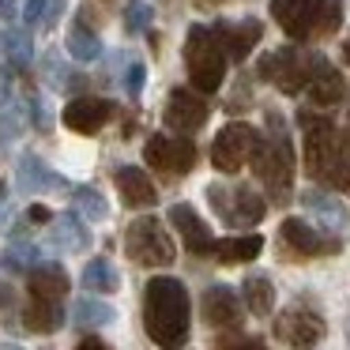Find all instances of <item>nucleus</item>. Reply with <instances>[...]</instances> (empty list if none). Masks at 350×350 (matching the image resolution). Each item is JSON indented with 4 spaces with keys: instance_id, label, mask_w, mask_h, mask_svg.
Segmentation results:
<instances>
[{
    "instance_id": "nucleus-1",
    "label": "nucleus",
    "mask_w": 350,
    "mask_h": 350,
    "mask_svg": "<svg viewBox=\"0 0 350 350\" xmlns=\"http://www.w3.org/2000/svg\"><path fill=\"white\" fill-rule=\"evenodd\" d=\"M192 327V305L189 290L174 275H154L144 286V332L154 347L181 350L189 342Z\"/></svg>"
},
{
    "instance_id": "nucleus-2",
    "label": "nucleus",
    "mask_w": 350,
    "mask_h": 350,
    "mask_svg": "<svg viewBox=\"0 0 350 350\" xmlns=\"http://www.w3.org/2000/svg\"><path fill=\"white\" fill-rule=\"evenodd\" d=\"M252 170L267 189L271 204H290V196H294V144H290L282 113H267V136L260 139L256 154H252Z\"/></svg>"
},
{
    "instance_id": "nucleus-3",
    "label": "nucleus",
    "mask_w": 350,
    "mask_h": 350,
    "mask_svg": "<svg viewBox=\"0 0 350 350\" xmlns=\"http://www.w3.org/2000/svg\"><path fill=\"white\" fill-rule=\"evenodd\" d=\"M226 46H222L219 31L215 27H189V38H185V68H189V83L200 94H215L226 79Z\"/></svg>"
},
{
    "instance_id": "nucleus-4",
    "label": "nucleus",
    "mask_w": 350,
    "mask_h": 350,
    "mask_svg": "<svg viewBox=\"0 0 350 350\" xmlns=\"http://www.w3.org/2000/svg\"><path fill=\"white\" fill-rule=\"evenodd\" d=\"M297 124L305 129V174L317 177V181H327L332 170L350 154V136L335 129L327 117L312 113L309 106L297 113Z\"/></svg>"
},
{
    "instance_id": "nucleus-5",
    "label": "nucleus",
    "mask_w": 350,
    "mask_h": 350,
    "mask_svg": "<svg viewBox=\"0 0 350 350\" xmlns=\"http://www.w3.org/2000/svg\"><path fill=\"white\" fill-rule=\"evenodd\" d=\"M124 256L139 267H170L177 256V245L154 215H139L124 230Z\"/></svg>"
},
{
    "instance_id": "nucleus-6",
    "label": "nucleus",
    "mask_w": 350,
    "mask_h": 350,
    "mask_svg": "<svg viewBox=\"0 0 350 350\" xmlns=\"http://www.w3.org/2000/svg\"><path fill=\"white\" fill-rule=\"evenodd\" d=\"M207 204L230 230H249L267 215V204L249 185H207Z\"/></svg>"
},
{
    "instance_id": "nucleus-7",
    "label": "nucleus",
    "mask_w": 350,
    "mask_h": 350,
    "mask_svg": "<svg viewBox=\"0 0 350 350\" xmlns=\"http://www.w3.org/2000/svg\"><path fill=\"white\" fill-rule=\"evenodd\" d=\"M317 57L320 53H301L294 46H282V49H271V53L260 57V79H267L271 87H279L282 94H297L309 87V76L317 68Z\"/></svg>"
},
{
    "instance_id": "nucleus-8",
    "label": "nucleus",
    "mask_w": 350,
    "mask_h": 350,
    "mask_svg": "<svg viewBox=\"0 0 350 350\" xmlns=\"http://www.w3.org/2000/svg\"><path fill=\"white\" fill-rule=\"evenodd\" d=\"M260 139H264V136H260L252 124L230 121L226 129H219V136L211 139V166L219 170V174H237L245 162H252Z\"/></svg>"
},
{
    "instance_id": "nucleus-9",
    "label": "nucleus",
    "mask_w": 350,
    "mask_h": 350,
    "mask_svg": "<svg viewBox=\"0 0 350 350\" xmlns=\"http://www.w3.org/2000/svg\"><path fill=\"white\" fill-rule=\"evenodd\" d=\"M279 245L290 260H312V256H335L342 252V241L332 234H320L305 219H282L279 226Z\"/></svg>"
},
{
    "instance_id": "nucleus-10",
    "label": "nucleus",
    "mask_w": 350,
    "mask_h": 350,
    "mask_svg": "<svg viewBox=\"0 0 350 350\" xmlns=\"http://www.w3.org/2000/svg\"><path fill=\"white\" fill-rule=\"evenodd\" d=\"M271 332H275V339L286 342L290 350H312L320 339H324L327 324H324L320 312L305 309V305H290V309H282L279 317H275Z\"/></svg>"
},
{
    "instance_id": "nucleus-11",
    "label": "nucleus",
    "mask_w": 350,
    "mask_h": 350,
    "mask_svg": "<svg viewBox=\"0 0 350 350\" xmlns=\"http://www.w3.org/2000/svg\"><path fill=\"white\" fill-rule=\"evenodd\" d=\"M144 159L154 174L185 177L196 166V144H192L189 136H151L144 147Z\"/></svg>"
},
{
    "instance_id": "nucleus-12",
    "label": "nucleus",
    "mask_w": 350,
    "mask_h": 350,
    "mask_svg": "<svg viewBox=\"0 0 350 350\" xmlns=\"http://www.w3.org/2000/svg\"><path fill=\"white\" fill-rule=\"evenodd\" d=\"M166 124L177 132V136H192V132L204 129L207 121V102L200 91H189V87H174L166 98V109H162Z\"/></svg>"
},
{
    "instance_id": "nucleus-13",
    "label": "nucleus",
    "mask_w": 350,
    "mask_h": 350,
    "mask_svg": "<svg viewBox=\"0 0 350 350\" xmlns=\"http://www.w3.org/2000/svg\"><path fill=\"white\" fill-rule=\"evenodd\" d=\"M61 121H64V129L79 132V136H94V132H102L113 121V102L98 98V94H79V98H72L64 106Z\"/></svg>"
},
{
    "instance_id": "nucleus-14",
    "label": "nucleus",
    "mask_w": 350,
    "mask_h": 350,
    "mask_svg": "<svg viewBox=\"0 0 350 350\" xmlns=\"http://www.w3.org/2000/svg\"><path fill=\"white\" fill-rule=\"evenodd\" d=\"M170 222H174V230L181 234L185 249H189L192 256H215V245L219 241H215L211 226L200 219L192 204H174L170 207Z\"/></svg>"
},
{
    "instance_id": "nucleus-15",
    "label": "nucleus",
    "mask_w": 350,
    "mask_h": 350,
    "mask_svg": "<svg viewBox=\"0 0 350 350\" xmlns=\"http://www.w3.org/2000/svg\"><path fill=\"white\" fill-rule=\"evenodd\" d=\"M245 297H237L230 286H222V282H215V286L204 290V320L207 327H215V332H234V327H241L245 320V309H241Z\"/></svg>"
},
{
    "instance_id": "nucleus-16",
    "label": "nucleus",
    "mask_w": 350,
    "mask_h": 350,
    "mask_svg": "<svg viewBox=\"0 0 350 350\" xmlns=\"http://www.w3.org/2000/svg\"><path fill=\"white\" fill-rule=\"evenodd\" d=\"M320 0H271V19L286 31V38H309L312 34V16H317Z\"/></svg>"
},
{
    "instance_id": "nucleus-17",
    "label": "nucleus",
    "mask_w": 350,
    "mask_h": 350,
    "mask_svg": "<svg viewBox=\"0 0 350 350\" xmlns=\"http://www.w3.org/2000/svg\"><path fill=\"white\" fill-rule=\"evenodd\" d=\"M305 94H309V102H312L317 109H332L335 102H342V94H347V83H342L339 68H335L332 61L317 57V68H312V76H309V87H305Z\"/></svg>"
},
{
    "instance_id": "nucleus-18",
    "label": "nucleus",
    "mask_w": 350,
    "mask_h": 350,
    "mask_svg": "<svg viewBox=\"0 0 350 350\" xmlns=\"http://www.w3.org/2000/svg\"><path fill=\"white\" fill-rule=\"evenodd\" d=\"M113 185H117V192H121V200L129 207H154V200H159V189H154L151 174L139 170V166H117Z\"/></svg>"
},
{
    "instance_id": "nucleus-19",
    "label": "nucleus",
    "mask_w": 350,
    "mask_h": 350,
    "mask_svg": "<svg viewBox=\"0 0 350 350\" xmlns=\"http://www.w3.org/2000/svg\"><path fill=\"white\" fill-rule=\"evenodd\" d=\"M16 185L27 192V196H42V192H53V189H61L64 185V177H57L53 170L46 166V162L38 159V154H19V162H16Z\"/></svg>"
},
{
    "instance_id": "nucleus-20",
    "label": "nucleus",
    "mask_w": 350,
    "mask_h": 350,
    "mask_svg": "<svg viewBox=\"0 0 350 350\" xmlns=\"http://www.w3.org/2000/svg\"><path fill=\"white\" fill-rule=\"evenodd\" d=\"M27 290H31L34 297H53V301H64V294L72 290V279H68V271H64L61 264L42 260V264H34L31 271H27Z\"/></svg>"
},
{
    "instance_id": "nucleus-21",
    "label": "nucleus",
    "mask_w": 350,
    "mask_h": 350,
    "mask_svg": "<svg viewBox=\"0 0 350 350\" xmlns=\"http://www.w3.org/2000/svg\"><path fill=\"white\" fill-rule=\"evenodd\" d=\"M215 31H219L222 46H226L230 61H245V57L252 53V46L264 38V23H260V19H241V23H215Z\"/></svg>"
},
{
    "instance_id": "nucleus-22",
    "label": "nucleus",
    "mask_w": 350,
    "mask_h": 350,
    "mask_svg": "<svg viewBox=\"0 0 350 350\" xmlns=\"http://www.w3.org/2000/svg\"><path fill=\"white\" fill-rule=\"evenodd\" d=\"M87 241H91V234H87L83 219L79 215H53V222H49V245L61 252H83Z\"/></svg>"
},
{
    "instance_id": "nucleus-23",
    "label": "nucleus",
    "mask_w": 350,
    "mask_h": 350,
    "mask_svg": "<svg viewBox=\"0 0 350 350\" xmlns=\"http://www.w3.org/2000/svg\"><path fill=\"white\" fill-rule=\"evenodd\" d=\"M61 324H64V305L53 301V297H34L31 294V301H27V309H23V327L27 332L49 335V332H57Z\"/></svg>"
},
{
    "instance_id": "nucleus-24",
    "label": "nucleus",
    "mask_w": 350,
    "mask_h": 350,
    "mask_svg": "<svg viewBox=\"0 0 350 350\" xmlns=\"http://www.w3.org/2000/svg\"><path fill=\"white\" fill-rule=\"evenodd\" d=\"M264 252V237L260 234H237V237H222L215 245V260L219 264H249Z\"/></svg>"
},
{
    "instance_id": "nucleus-25",
    "label": "nucleus",
    "mask_w": 350,
    "mask_h": 350,
    "mask_svg": "<svg viewBox=\"0 0 350 350\" xmlns=\"http://www.w3.org/2000/svg\"><path fill=\"white\" fill-rule=\"evenodd\" d=\"M83 286H87V294H117L121 290V271L113 267V260L94 256L83 267Z\"/></svg>"
},
{
    "instance_id": "nucleus-26",
    "label": "nucleus",
    "mask_w": 350,
    "mask_h": 350,
    "mask_svg": "<svg viewBox=\"0 0 350 350\" xmlns=\"http://www.w3.org/2000/svg\"><path fill=\"white\" fill-rule=\"evenodd\" d=\"M241 297H245V309L252 312V317H267V312L275 309V286L267 275H249V279L241 282Z\"/></svg>"
},
{
    "instance_id": "nucleus-27",
    "label": "nucleus",
    "mask_w": 350,
    "mask_h": 350,
    "mask_svg": "<svg viewBox=\"0 0 350 350\" xmlns=\"http://www.w3.org/2000/svg\"><path fill=\"white\" fill-rule=\"evenodd\" d=\"M301 204L309 207V215H317V219L324 222L327 230H339L342 222H347V211L339 207V200H332L327 192H320V189L301 192Z\"/></svg>"
},
{
    "instance_id": "nucleus-28",
    "label": "nucleus",
    "mask_w": 350,
    "mask_h": 350,
    "mask_svg": "<svg viewBox=\"0 0 350 350\" xmlns=\"http://www.w3.org/2000/svg\"><path fill=\"white\" fill-rule=\"evenodd\" d=\"M0 46H4V57H8L16 68H27L34 61V38L27 27H8V31L0 34Z\"/></svg>"
},
{
    "instance_id": "nucleus-29",
    "label": "nucleus",
    "mask_w": 350,
    "mask_h": 350,
    "mask_svg": "<svg viewBox=\"0 0 350 350\" xmlns=\"http://www.w3.org/2000/svg\"><path fill=\"white\" fill-rule=\"evenodd\" d=\"M68 57L72 61H79V64H94V61H102V42H98V34L94 31H87V27H76V31H68Z\"/></svg>"
},
{
    "instance_id": "nucleus-30",
    "label": "nucleus",
    "mask_w": 350,
    "mask_h": 350,
    "mask_svg": "<svg viewBox=\"0 0 350 350\" xmlns=\"http://www.w3.org/2000/svg\"><path fill=\"white\" fill-rule=\"evenodd\" d=\"M72 317H76V324L79 327H106V324H113V305H106V301H98V297H79L76 301V309H72Z\"/></svg>"
},
{
    "instance_id": "nucleus-31",
    "label": "nucleus",
    "mask_w": 350,
    "mask_h": 350,
    "mask_svg": "<svg viewBox=\"0 0 350 350\" xmlns=\"http://www.w3.org/2000/svg\"><path fill=\"white\" fill-rule=\"evenodd\" d=\"M38 260V245H27V241H16L0 252V271H12V275H27Z\"/></svg>"
},
{
    "instance_id": "nucleus-32",
    "label": "nucleus",
    "mask_w": 350,
    "mask_h": 350,
    "mask_svg": "<svg viewBox=\"0 0 350 350\" xmlns=\"http://www.w3.org/2000/svg\"><path fill=\"white\" fill-rule=\"evenodd\" d=\"M342 23V0H320L317 4V16H312V34L309 38H327L335 34Z\"/></svg>"
},
{
    "instance_id": "nucleus-33",
    "label": "nucleus",
    "mask_w": 350,
    "mask_h": 350,
    "mask_svg": "<svg viewBox=\"0 0 350 350\" xmlns=\"http://www.w3.org/2000/svg\"><path fill=\"white\" fill-rule=\"evenodd\" d=\"M72 200H76V211L83 215V219H91V222H102L109 215L106 196H102L98 189H91V185H79V189L72 192Z\"/></svg>"
},
{
    "instance_id": "nucleus-34",
    "label": "nucleus",
    "mask_w": 350,
    "mask_h": 350,
    "mask_svg": "<svg viewBox=\"0 0 350 350\" xmlns=\"http://www.w3.org/2000/svg\"><path fill=\"white\" fill-rule=\"evenodd\" d=\"M27 106H19V102H0V136L4 139H12V136H19V132L27 129Z\"/></svg>"
},
{
    "instance_id": "nucleus-35",
    "label": "nucleus",
    "mask_w": 350,
    "mask_h": 350,
    "mask_svg": "<svg viewBox=\"0 0 350 350\" xmlns=\"http://www.w3.org/2000/svg\"><path fill=\"white\" fill-rule=\"evenodd\" d=\"M151 19H154V12H151V4H144V0H132L129 8H124V27H129L132 34L147 31V27H151Z\"/></svg>"
},
{
    "instance_id": "nucleus-36",
    "label": "nucleus",
    "mask_w": 350,
    "mask_h": 350,
    "mask_svg": "<svg viewBox=\"0 0 350 350\" xmlns=\"http://www.w3.org/2000/svg\"><path fill=\"white\" fill-rule=\"evenodd\" d=\"M27 113H31V121H34V129H38V132L53 129V113H49V106L42 98H34V94L27 98Z\"/></svg>"
},
{
    "instance_id": "nucleus-37",
    "label": "nucleus",
    "mask_w": 350,
    "mask_h": 350,
    "mask_svg": "<svg viewBox=\"0 0 350 350\" xmlns=\"http://www.w3.org/2000/svg\"><path fill=\"white\" fill-rule=\"evenodd\" d=\"M46 79H49V83H57V87H61V83H79V79L72 76V72L64 68V64H61V57H57V53L46 61ZM61 91H64V87H61Z\"/></svg>"
},
{
    "instance_id": "nucleus-38",
    "label": "nucleus",
    "mask_w": 350,
    "mask_h": 350,
    "mask_svg": "<svg viewBox=\"0 0 350 350\" xmlns=\"http://www.w3.org/2000/svg\"><path fill=\"white\" fill-rule=\"evenodd\" d=\"M324 185H332L335 192H342V196H350V154H347V159H342L339 166L332 170V177H327Z\"/></svg>"
},
{
    "instance_id": "nucleus-39",
    "label": "nucleus",
    "mask_w": 350,
    "mask_h": 350,
    "mask_svg": "<svg viewBox=\"0 0 350 350\" xmlns=\"http://www.w3.org/2000/svg\"><path fill=\"white\" fill-rule=\"evenodd\" d=\"M144 79H147V68L139 61H132L129 64V72H124V91L132 94V98H136L139 91H144Z\"/></svg>"
},
{
    "instance_id": "nucleus-40",
    "label": "nucleus",
    "mask_w": 350,
    "mask_h": 350,
    "mask_svg": "<svg viewBox=\"0 0 350 350\" xmlns=\"http://www.w3.org/2000/svg\"><path fill=\"white\" fill-rule=\"evenodd\" d=\"M42 19H46V0H27L23 4V23L27 27H42Z\"/></svg>"
},
{
    "instance_id": "nucleus-41",
    "label": "nucleus",
    "mask_w": 350,
    "mask_h": 350,
    "mask_svg": "<svg viewBox=\"0 0 350 350\" xmlns=\"http://www.w3.org/2000/svg\"><path fill=\"white\" fill-rule=\"evenodd\" d=\"M64 0H46V19H42V27H57L61 23V16H64Z\"/></svg>"
},
{
    "instance_id": "nucleus-42",
    "label": "nucleus",
    "mask_w": 350,
    "mask_h": 350,
    "mask_svg": "<svg viewBox=\"0 0 350 350\" xmlns=\"http://www.w3.org/2000/svg\"><path fill=\"white\" fill-rule=\"evenodd\" d=\"M27 222H34V226H42V222H53V215H49V207L34 204V207H27Z\"/></svg>"
},
{
    "instance_id": "nucleus-43",
    "label": "nucleus",
    "mask_w": 350,
    "mask_h": 350,
    "mask_svg": "<svg viewBox=\"0 0 350 350\" xmlns=\"http://www.w3.org/2000/svg\"><path fill=\"white\" fill-rule=\"evenodd\" d=\"M8 219H12V207H8V192L0 185V230H8Z\"/></svg>"
},
{
    "instance_id": "nucleus-44",
    "label": "nucleus",
    "mask_w": 350,
    "mask_h": 350,
    "mask_svg": "<svg viewBox=\"0 0 350 350\" xmlns=\"http://www.w3.org/2000/svg\"><path fill=\"white\" fill-rule=\"evenodd\" d=\"M230 350H267V342H264V339H256V335H249V339L234 342Z\"/></svg>"
},
{
    "instance_id": "nucleus-45",
    "label": "nucleus",
    "mask_w": 350,
    "mask_h": 350,
    "mask_svg": "<svg viewBox=\"0 0 350 350\" xmlns=\"http://www.w3.org/2000/svg\"><path fill=\"white\" fill-rule=\"evenodd\" d=\"M76 350H113V347H109V342H102V339H94V335H91V339H83Z\"/></svg>"
},
{
    "instance_id": "nucleus-46",
    "label": "nucleus",
    "mask_w": 350,
    "mask_h": 350,
    "mask_svg": "<svg viewBox=\"0 0 350 350\" xmlns=\"http://www.w3.org/2000/svg\"><path fill=\"white\" fill-rule=\"evenodd\" d=\"M16 16V0H0V19H12Z\"/></svg>"
},
{
    "instance_id": "nucleus-47",
    "label": "nucleus",
    "mask_w": 350,
    "mask_h": 350,
    "mask_svg": "<svg viewBox=\"0 0 350 350\" xmlns=\"http://www.w3.org/2000/svg\"><path fill=\"white\" fill-rule=\"evenodd\" d=\"M342 57H347V64H350V38L342 42Z\"/></svg>"
},
{
    "instance_id": "nucleus-48",
    "label": "nucleus",
    "mask_w": 350,
    "mask_h": 350,
    "mask_svg": "<svg viewBox=\"0 0 350 350\" xmlns=\"http://www.w3.org/2000/svg\"><path fill=\"white\" fill-rule=\"evenodd\" d=\"M0 350H23V347H16V342H0Z\"/></svg>"
},
{
    "instance_id": "nucleus-49",
    "label": "nucleus",
    "mask_w": 350,
    "mask_h": 350,
    "mask_svg": "<svg viewBox=\"0 0 350 350\" xmlns=\"http://www.w3.org/2000/svg\"><path fill=\"white\" fill-rule=\"evenodd\" d=\"M347 342H350V312H347Z\"/></svg>"
},
{
    "instance_id": "nucleus-50",
    "label": "nucleus",
    "mask_w": 350,
    "mask_h": 350,
    "mask_svg": "<svg viewBox=\"0 0 350 350\" xmlns=\"http://www.w3.org/2000/svg\"><path fill=\"white\" fill-rule=\"evenodd\" d=\"M207 4H219V0H207Z\"/></svg>"
},
{
    "instance_id": "nucleus-51",
    "label": "nucleus",
    "mask_w": 350,
    "mask_h": 350,
    "mask_svg": "<svg viewBox=\"0 0 350 350\" xmlns=\"http://www.w3.org/2000/svg\"><path fill=\"white\" fill-rule=\"evenodd\" d=\"M347 136H350V132H347Z\"/></svg>"
}]
</instances>
